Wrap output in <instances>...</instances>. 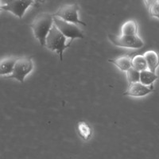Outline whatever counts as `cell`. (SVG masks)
I'll use <instances>...</instances> for the list:
<instances>
[{
	"label": "cell",
	"mask_w": 159,
	"mask_h": 159,
	"mask_svg": "<svg viewBox=\"0 0 159 159\" xmlns=\"http://www.w3.org/2000/svg\"><path fill=\"white\" fill-rule=\"evenodd\" d=\"M72 42V41L65 38L53 24L46 38L45 46L48 49L56 52L59 55L60 61H62L64 50L70 46Z\"/></svg>",
	"instance_id": "obj_2"
},
{
	"label": "cell",
	"mask_w": 159,
	"mask_h": 159,
	"mask_svg": "<svg viewBox=\"0 0 159 159\" xmlns=\"http://www.w3.org/2000/svg\"><path fill=\"white\" fill-rule=\"evenodd\" d=\"M17 59L18 57H8L0 59V76L3 77L10 76L14 70Z\"/></svg>",
	"instance_id": "obj_9"
},
{
	"label": "cell",
	"mask_w": 159,
	"mask_h": 159,
	"mask_svg": "<svg viewBox=\"0 0 159 159\" xmlns=\"http://www.w3.org/2000/svg\"><path fill=\"white\" fill-rule=\"evenodd\" d=\"M126 72H127V79L129 82V84H134L139 82V80H140V72L139 71L135 70V69L131 67Z\"/></svg>",
	"instance_id": "obj_17"
},
{
	"label": "cell",
	"mask_w": 159,
	"mask_h": 159,
	"mask_svg": "<svg viewBox=\"0 0 159 159\" xmlns=\"http://www.w3.org/2000/svg\"><path fill=\"white\" fill-rule=\"evenodd\" d=\"M53 25V16L48 13H42L37 15L30 25L34 38L39 41L42 46L45 45V41L51 28Z\"/></svg>",
	"instance_id": "obj_1"
},
{
	"label": "cell",
	"mask_w": 159,
	"mask_h": 159,
	"mask_svg": "<svg viewBox=\"0 0 159 159\" xmlns=\"http://www.w3.org/2000/svg\"><path fill=\"white\" fill-rule=\"evenodd\" d=\"M131 67L139 72H143L147 69V65L143 55L136 54L132 57Z\"/></svg>",
	"instance_id": "obj_15"
},
{
	"label": "cell",
	"mask_w": 159,
	"mask_h": 159,
	"mask_svg": "<svg viewBox=\"0 0 159 159\" xmlns=\"http://www.w3.org/2000/svg\"><path fill=\"white\" fill-rule=\"evenodd\" d=\"M76 130H77L78 134L84 140L88 141L90 138L92 137V130L90 125L84 121H80L77 123L76 126Z\"/></svg>",
	"instance_id": "obj_13"
},
{
	"label": "cell",
	"mask_w": 159,
	"mask_h": 159,
	"mask_svg": "<svg viewBox=\"0 0 159 159\" xmlns=\"http://www.w3.org/2000/svg\"><path fill=\"white\" fill-rule=\"evenodd\" d=\"M108 38L110 39L111 43H113L116 46H119V47L128 48V49H139L144 45L143 39L138 35L116 36L114 34H108Z\"/></svg>",
	"instance_id": "obj_5"
},
{
	"label": "cell",
	"mask_w": 159,
	"mask_h": 159,
	"mask_svg": "<svg viewBox=\"0 0 159 159\" xmlns=\"http://www.w3.org/2000/svg\"><path fill=\"white\" fill-rule=\"evenodd\" d=\"M150 16L159 20V0H146L144 1Z\"/></svg>",
	"instance_id": "obj_16"
},
{
	"label": "cell",
	"mask_w": 159,
	"mask_h": 159,
	"mask_svg": "<svg viewBox=\"0 0 159 159\" xmlns=\"http://www.w3.org/2000/svg\"><path fill=\"white\" fill-rule=\"evenodd\" d=\"M147 65V69L152 72H155L159 66V56L154 50H149L143 54Z\"/></svg>",
	"instance_id": "obj_10"
},
{
	"label": "cell",
	"mask_w": 159,
	"mask_h": 159,
	"mask_svg": "<svg viewBox=\"0 0 159 159\" xmlns=\"http://www.w3.org/2000/svg\"><path fill=\"white\" fill-rule=\"evenodd\" d=\"M36 4V1L33 0H13L7 1L2 4V11H9L19 18H22L25 11L30 7Z\"/></svg>",
	"instance_id": "obj_7"
},
{
	"label": "cell",
	"mask_w": 159,
	"mask_h": 159,
	"mask_svg": "<svg viewBox=\"0 0 159 159\" xmlns=\"http://www.w3.org/2000/svg\"><path fill=\"white\" fill-rule=\"evenodd\" d=\"M157 77L158 76L155 72H152L148 69H147V70H144L140 72L139 82L145 86L151 87V86H154V82L157 79Z\"/></svg>",
	"instance_id": "obj_12"
},
{
	"label": "cell",
	"mask_w": 159,
	"mask_h": 159,
	"mask_svg": "<svg viewBox=\"0 0 159 159\" xmlns=\"http://www.w3.org/2000/svg\"><path fill=\"white\" fill-rule=\"evenodd\" d=\"M2 4H3V3H2V2H1V1H0V11H2Z\"/></svg>",
	"instance_id": "obj_18"
},
{
	"label": "cell",
	"mask_w": 159,
	"mask_h": 159,
	"mask_svg": "<svg viewBox=\"0 0 159 159\" xmlns=\"http://www.w3.org/2000/svg\"><path fill=\"white\" fill-rule=\"evenodd\" d=\"M34 62L31 57H18L13 72L10 76H5V79H15L20 83H23L24 80L34 69Z\"/></svg>",
	"instance_id": "obj_3"
},
{
	"label": "cell",
	"mask_w": 159,
	"mask_h": 159,
	"mask_svg": "<svg viewBox=\"0 0 159 159\" xmlns=\"http://www.w3.org/2000/svg\"><path fill=\"white\" fill-rule=\"evenodd\" d=\"M80 7L78 4H66L60 7L56 13H54L52 16L63 20L65 22H69L72 24H81L83 25H86L84 22L80 21L79 18V11Z\"/></svg>",
	"instance_id": "obj_4"
},
{
	"label": "cell",
	"mask_w": 159,
	"mask_h": 159,
	"mask_svg": "<svg viewBox=\"0 0 159 159\" xmlns=\"http://www.w3.org/2000/svg\"><path fill=\"white\" fill-rule=\"evenodd\" d=\"M53 24L61 31L62 34L70 41H73L75 38H84L83 33L78 28L76 24L65 22L56 17H53Z\"/></svg>",
	"instance_id": "obj_6"
},
{
	"label": "cell",
	"mask_w": 159,
	"mask_h": 159,
	"mask_svg": "<svg viewBox=\"0 0 159 159\" xmlns=\"http://www.w3.org/2000/svg\"><path fill=\"white\" fill-rule=\"evenodd\" d=\"M154 91V86L147 87L140 82L130 84L127 90L123 93L124 96H133V97H143L151 93Z\"/></svg>",
	"instance_id": "obj_8"
},
{
	"label": "cell",
	"mask_w": 159,
	"mask_h": 159,
	"mask_svg": "<svg viewBox=\"0 0 159 159\" xmlns=\"http://www.w3.org/2000/svg\"><path fill=\"white\" fill-rule=\"evenodd\" d=\"M138 25L134 20H128L123 24L121 27V35L134 36L137 35Z\"/></svg>",
	"instance_id": "obj_14"
},
{
	"label": "cell",
	"mask_w": 159,
	"mask_h": 159,
	"mask_svg": "<svg viewBox=\"0 0 159 159\" xmlns=\"http://www.w3.org/2000/svg\"><path fill=\"white\" fill-rule=\"evenodd\" d=\"M132 57L130 55H123L114 59H109L108 61L114 64L116 67L123 72H127L131 68Z\"/></svg>",
	"instance_id": "obj_11"
}]
</instances>
